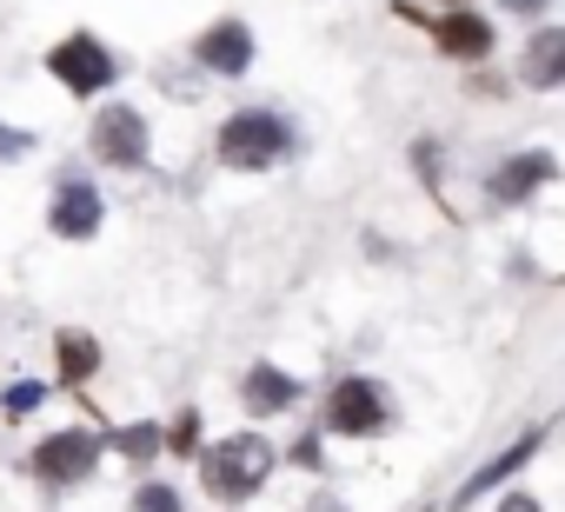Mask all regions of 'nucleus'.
<instances>
[{
    "instance_id": "1",
    "label": "nucleus",
    "mask_w": 565,
    "mask_h": 512,
    "mask_svg": "<svg viewBox=\"0 0 565 512\" xmlns=\"http://www.w3.org/2000/svg\"><path fill=\"white\" fill-rule=\"evenodd\" d=\"M287 147H294L287 120L266 114V107H239V114L220 127V160H226L233 173H266L273 160H287Z\"/></svg>"
},
{
    "instance_id": "2",
    "label": "nucleus",
    "mask_w": 565,
    "mask_h": 512,
    "mask_svg": "<svg viewBox=\"0 0 565 512\" xmlns=\"http://www.w3.org/2000/svg\"><path fill=\"white\" fill-rule=\"evenodd\" d=\"M266 472H273V446H266L259 433H226V439H213V446L200 452V479H206V492H220V499H246Z\"/></svg>"
},
{
    "instance_id": "3",
    "label": "nucleus",
    "mask_w": 565,
    "mask_h": 512,
    "mask_svg": "<svg viewBox=\"0 0 565 512\" xmlns=\"http://www.w3.org/2000/svg\"><path fill=\"white\" fill-rule=\"evenodd\" d=\"M47 74H54L67 94H107L120 67H114V54H107L94 34H67V41L47 54Z\"/></svg>"
},
{
    "instance_id": "4",
    "label": "nucleus",
    "mask_w": 565,
    "mask_h": 512,
    "mask_svg": "<svg viewBox=\"0 0 565 512\" xmlns=\"http://www.w3.org/2000/svg\"><path fill=\"white\" fill-rule=\"evenodd\" d=\"M94 466H100V439L81 433V426H74V433H54V439L34 446V472H41L47 486H81Z\"/></svg>"
},
{
    "instance_id": "5",
    "label": "nucleus",
    "mask_w": 565,
    "mask_h": 512,
    "mask_svg": "<svg viewBox=\"0 0 565 512\" xmlns=\"http://www.w3.org/2000/svg\"><path fill=\"white\" fill-rule=\"evenodd\" d=\"M94 160H107V167H140V160H147V120H140L134 107H107V114L94 120Z\"/></svg>"
},
{
    "instance_id": "6",
    "label": "nucleus",
    "mask_w": 565,
    "mask_h": 512,
    "mask_svg": "<svg viewBox=\"0 0 565 512\" xmlns=\"http://www.w3.org/2000/svg\"><path fill=\"white\" fill-rule=\"evenodd\" d=\"M193 54H200V67H206V74L239 81V74L253 67V28H246V21H213V28L193 41Z\"/></svg>"
},
{
    "instance_id": "7",
    "label": "nucleus",
    "mask_w": 565,
    "mask_h": 512,
    "mask_svg": "<svg viewBox=\"0 0 565 512\" xmlns=\"http://www.w3.org/2000/svg\"><path fill=\"white\" fill-rule=\"evenodd\" d=\"M47 226L61 233V239H87L94 226H100V193H94V180H61L54 186V200H47Z\"/></svg>"
},
{
    "instance_id": "8",
    "label": "nucleus",
    "mask_w": 565,
    "mask_h": 512,
    "mask_svg": "<svg viewBox=\"0 0 565 512\" xmlns=\"http://www.w3.org/2000/svg\"><path fill=\"white\" fill-rule=\"evenodd\" d=\"M380 419H386V399H380L373 380H340L327 393V426L333 433H373Z\"/></svg>"
},
{
    "instance_id": "9",
    "label": "nucleus",
    "mask_w": 565,
    "mask_h": 512,
    "mask_svg": "<svg viewBox=\"0 0 565 512\" xmlns=\"http://www.w3.org/2000/svg\"><path fill=\"white\" fill-rule=\"evenodd\" d=\"M519 81L539 87V94L565 87V28H539V34L525 41V54H519Z\"/></svg>"
},
{
    "instance_id": "10",
    "label": "nucleus",
    "mask_w": 565,
    "mask_h": 512,
    "mask_svg": "<svg viewBox=\"0 0 565 512\" xmlns=\"http://www.w3.org/2000/svg\"><path fill=\"white\" fill-rule=\"evenodd\" d=\"M539 446H545V426H532V433H519V439H512V446H505L499 459H486V466H479V472H472V479L459 486V499H452V505H472L479 492H492L499 479H512V472H519V466H525V459H532Z\"/></svg>"
},
{
    "instance_id": "11",
    "label": "nucleus",
    "mask_w": 565,
    "mask_h": 512,
    "mask_svg": "<svg viewBox=\"0 0 565 512\" xmlns=\"http://www.w3.org/2000/svg\"><path fill=\"white\" fill-rule=\"evenodd\" d=\"M552 173H558V160H552V153H512V160L492 173V200H505V206H512V200H525L532 186H545Z\"/></svg>"
},
{
    "instance_id": "12",
    "label": "nucleus",
    "mask_w": 565,
    "mask_h": 512,
    "mask_svg": "<svg viewBox=\"0 0 565 512\" xmlns=\"http://www.w3.org/2000/svg\"><path fill=\"white\" fill-rule=\"evenodd\" d=\"M433 41H439L452 61H486V54H492V21H479V14H446V21L433 28Z\"/></svg>"
},
{
    "instance_id": "13",
    "label": "nucleus",
    "mask_w": 565,
    "mask_h": 512,
    "mask_svg": "<svg viewBox=\"0 0 565 512\" xmlns=\"http://www.w3.org/2000/svg\"><path fill=\"white\" fill-rule=\"evenodd\" d=\"M239 399H246L253 413H287V406L300 399V386L279 373V366H253V373H246V386H239Z\"/></svg>"
},
{
    "instance_id": "14",
    "label": "nucleus",
    "mask_w": 565,
    "mask_h": 512,
    "mask_svg": "<svg viewBox=\"0 0 565 512\" xmlns=\"http://www.w3.org/2000/svg\"><path fill=\"white\" fill-rule=\"evenodd\" d=\"M94 366H100V346L87 333H61V386H81Z\"/></svg>"
},
{
    "instance_id": "15",
    "label": "nucleus",
    "mask_w": 565,
    "mask_h": 512,
    "mask_svg": "<svg viewBox=\"0 0 565 512\" xmlns=\"http://www.w3.org/2000/svg\"><path fill=\"white\" fill-rule=\"evenodd\" d=\"M160 446H167V433H160L153 419H140V426H127V433H120V452H127V459H153Z\"/></svg>"
},
{
    "instance_id": "16",
    "label": "nucleus",
    "mask_w": 565,
    "mask_h": 512,
    "mask_svg": "<svg viewBox=\"0 0 565 512\" xmlns=\"http://www.w3.org/2000/svg\"><path fill=\"white\" fill-rule=\"evenodd\" d=\"M134 512H180V492L173 486H140L134 492Z\"/></svg>"
},
{
    "instance_id": "17",
    "label": "nucleus",
    "mask_w": 565,
    "mask_h": 512,
    "mask_svg": "<svg viewBox=\"0 0 565 512\" xmlns=\"http://www.w3.org/2000/svg\"><path fill=\"white\" fill-rule=\"evenodd\" d=\"M41 393H47L41 380H21V386L8 393V413H34V406H41Z\"/></svg>"
},
{
    "instance_id": "18",
    "label": "nucleus",
    "mask_w": 565,
    "mask_h": 512,
    "mask_svg": "<svg viewBox=\"0 0 565 512\" xmlns=\"http://www.w3.org/2000/svg\"><path fill=\"white\" fill-rule=\"evenodd\" d=\"M28 147H34V140H28V134H14V127H0V160H21V153H28Z\"/></svg>"
},
{
    "instance_id": "19",
    "label": "nucleus",
    "mask_w": 565,
    "mask_h": 512,
    "mask_svg": "<svg viewBox=\"0 0 565 512\" xmlns=\"http://www.w3.org/2000/svg\"><path fill=\"white\" fill-rule=\"evenodd\" d=\"M499 512H539V499H532V492H505Z\"/></svg>"
},
{
    "instance_id": "20",
    "label": "nucleus",
    "mask_w": 565,
    "mask_h": 512,
    "mask_svg": "<svg viewBox=\"0 0 565 512\" xmlns=\"http://www.w3.org/2000/svg\"><path fill=\"white\" fill-rule=\"evenodd\" d=\"M505 8H512V14H532V8H539V0H505Z\"/></svg>"
}]
</instances>
